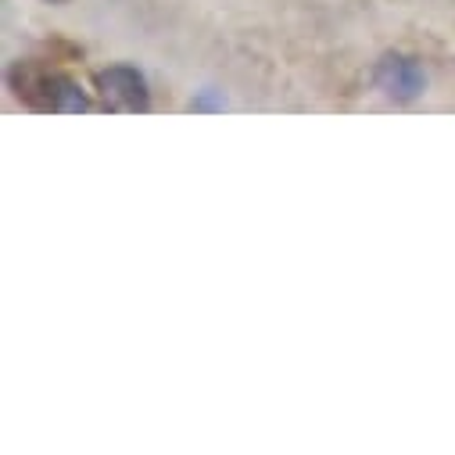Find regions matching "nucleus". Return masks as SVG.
Segmentation results:
<instances>
[{"mask_svg":"<svg viewBox=\"0 0 455 455\" xmlns=\"http://www.w3.org/2000/svg\"><path fill=\"white\" fill-rule=\"evenodd\" d=\"M8 90L36 116H83L90 111V97L83 93V86L51 61H15L8 68Z\"/></svg>","mask_w":455,"mask_h":455,"instance_id":"f257e3e1","label":"nucleus"},{"mask_svg":"<svg viewBox=\"0 0 455 455\" xmlns=\"http://www.w3.org/2000/svg\"><path fill=\"white\" fill-rule=\"evenodd\" d=\"M47 4H68V0H47Z\"/></svg>","mask_w":455,"mask_h":455,"instance_id":"39448f33","label":"nucleus"},{"mask_svg":"<svg viewBox=\"0 0 455 455\" xmlns=\"http://www.w3.org/2000/svg\"><path fill=\"white\" fill-rule=\"evenodd\" d=\"M187 108H190V111H222V108H226V97L215 93V90H201Z\"/></svg>","mask_w":455,"mask_h":455,"instance_id":"20e7f679","label":"nucleus"},{"mask_svg":"<svg viewBox=\"0 0 455 455\" xmlns=\"http://www.w3.org/2000/svg\"><path fill=\"white\" fill-rule=\"evenodd\" d=\"M93 86L100 93L104 111H123V116H144V111H151L148 79L133 65H108L93 72Z\"/></svg>","mask_w":455,"mask_h":455,"instance_id":"f03ea898","label":"nucleus"},{"mask_svg":"<svg viewBox=\"0 0 455 455\" xmlns=\"http://www.w3.org/2000/svg\"><path fill=\"white\" fill-rule=\"evenodd\" d=\"M373 86L395 104H412L427 90V72L416 58L391 51L373 65Z\"/></svg>","mask_w":455,"mask_h":455,"instance_id":"7ed1b4c3","label":"nucleus"}]
</instances>
